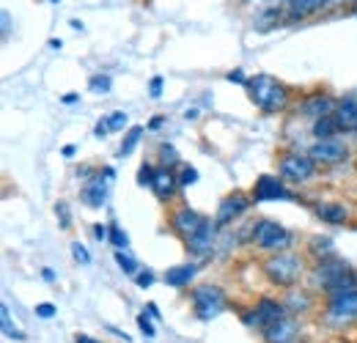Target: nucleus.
I'll list each match as a JSON object with an SVG mask.
<instances>
[{
	"instance_id": "1",
	"label": "nucleus",
	"mask_w": 357,
	"mask_h": 343,
	"mask_svg": "<svg viewBox=\"0 0 357 343\" xmlns=\"http://www.w3.org/2000/svg\"><path fill=\"white\" fill-rule=\"evenodd\" d=\"M245 88H248L250 102L264 113H278L289 102V88L283 86L280 80H275L272 75H256V77L248 80Z\"/></svg>"
},
{
	"instance_id": "2",
	"label": "nucleus",
	"mask_w": 357,
	"mask_h": 343,
	"mask_svg": "<svg viewBox=\"0 0 357 343\" xmlns=\"http://www.w3.org/2000/svg\"><path fill=\"white\" fill-rule=\"evenodd\" d=\"M316 280L327 289V294H341V291H349L357 289V275L349 269V264L338 261V258H319L316 264Z\"/></svg>"
},
{
	"instance_id": "3",
	"label": "nucleus",
	"mask_w": 357,
	"mask_h": 343,
	"mask_svg": "<svg viewBox=\"0 0 357 343\" xmlns=\"http://www.w3.org/2000/svg\"><path fill=\"white\" fill-rule=\"evenodd\" d=\"M264 272L278 286H294L303 275V258L294 256V253H275L264 261Z\"/></svg>"
},
{
	"instance_id": "4",
	"label": "nucleus",
	"mask_w": 357,
	"mask_h": 343,
	"mask_svg": "<svg viewBox=\"0 0 357 343\" xmlns=\"http://www.w3.org/2000/svg\"><path fill=\"white\" fill-rule=\"evenodd\" d=\"M253 245L259 250H272V253H283L291 245V234L275 222V220H259L253 225Z\"/></svg>"
},
{
	"instance_id": "5",
	"label": "nucleus",
	"mask_w": 357,
	"mask_h": 343,
	"mask_svg": "<svg viewBox=\"0 0 357 343\" xmlns=\"http://www.w3.org/2000/svg\"><path fill=\"white\" fill-rule=\"evenodd\" d=\"M192 305H195V316L198 319H204V321L215 319L218 313H223L225 307L223 289H218V286H198V289H192Z\"/></svg>"
},
{
	"instance_id": "6",
	"label": "nucleus",
	"mask_w": 357,
	"mask_h": 343,
	"mask_svg": "<svg viewBox=\"0 0 357 343\" xmlns=\"http://www.w3.org/2000/svg\"><path fill=\"white\" fill-rule=\"evenodd\" d=\"M316 173V162L311 154H300V151H289L280 157V176L289 181H308Z\"/></svg>"
},
{
	"instance_id": "7",
	"label": "nucleus",
	"mask_w": 357,
	"mask_h": 343,
	"mask_svg": "<svg viewBox=\"0 0 357 343\" xmlns=\"http://www.w3.org/2000/svg\"><path fill=\"white\" fill-rule=\"evenodd\" d=\"M327 316L330 321H355L357 319V289L349 291H341V294H333L330 305H327Z\"/></svg>"
},
{
	"instance_id": "8",
	"label": "nucleus",
	"mask_w": 357,
	"mask_h": 343,
	"mask_svg": "<svg viewBox=\"0 0 357 343\" xmlns=\"http://www.w3.org/2000/svg\"><path fill=\"white\" fill-rule=\"evenodd\" d=\"M283 316H286V305H280V302H275V300H261L256 307H253V313L245 316V321H248L250 327L267 330L269 324L280 321Z\"/></svg>"
},
{
	"instance_id": "9",
	"label": "nucleus",
	"mask_w": 357,
	"mask_h": 343,
	"mask_svg": "<svg viewBox=\"0 0 357 343\" xmlns=\"http://www.w3.org/2000/svg\"><path fill=\"white\" fill-rule=\"evenodd\" d=\"M308 154L313 157V162H316V165H338V162H344V160H347V154H349V151H347V146H344L341 140L330 137V140H316Z\"/></svg>"
},
{
	"instance_id": "10",
	"label": "nucleus",
	"mask_w": 357,
	"mask_h": 343,
	"mask_svg": "<svg viewBox=\"0 0 357 343\" xmlns=\"http://www.w3.org/2000/svg\"><path fill=\"white\" fill-rule=\"evenodd\" d=\"M218 222H212V220H204V225L184 242V247L192 253V256H209L212 250H215V239H218Z\"/></svg>"
},
{
	"instance_id": "11",
	"label": "nucleus",
	"mask_w": 357,
	"mask_h": 343,
	"mask_svg": "<svg viewBox=\"0 0 357 343\" xmlns=\"http://www.w3.org/2000/svg\"><path fill=\"white\" fill-rule=\"evenodd\" d=\"M253 201L256 204H264V201H294V195L283 187L280 178H275V176H259V181L253 187Z\"/></svg>"
},
{
	"instance_id": "12",
	"label": "nucleus",
	"mask_w": 357,
	"mask_h": 343,
	"mask_svg": "<svg viewBox=\"0 0 357 343\" xmlns=\"http://www.w3.org/2000/svg\"><path fill=\"white\" fill-rule=\"evenodd\" d=\"M201 225H204V217L198 215L195 209H190V206H178L176 212L171 215V231L176 234L178 239H184V242H187Z\"/></svg>"
},
{
	"instance_id": "13",
	"label": "nucleus",
	"mask_w": 357,
	"mask_h": 343,
	"mask_svg": "<svg viewBox=\"0 0 357 343\" xmlns=\"http://www.w3.org/2000/svg\"><path fill=\"white\" fill-rule=\"evenodd\" d=\"M335 107H338V99L335 96H330V93H311V96H305L303 99V105H300V113L305 116V119H324V116H333L335 113Z\"/></svg>"
},
{
	"instance_id": "14",
	"label": "nucleus",
	"mask_w": 357,
	"mask_h": 343,
	"mask_svg": "<svg viewBox=\"0 0 357 343\" xmlns=\"http://www.w3.org/2000/svg\"><path fill=\"white\" fill-rule=\"evenodd\" d=\"M253 201L245 195V192H231L225 201H220V209H218V217H215V222L220 225V228H225V225H231L236 217L242 215L248 206H250Z\"/></svg>"
},
{
	"instance_id": "15",
	"label": "nucleus",
	"mask_w": 357,
	"mask_h": 343,
	"mask_svg": "<svg viewBox=\"0 0 357 343\" xmlns=\"http://www.w3.org/2000/svg\"><path fill=\"white\" fill-rule=\"evenodd\" d=\"M335 121L338 129L344 132H357V91H349L347 96L338 99V107H335Z\"/></svg>"
},
{
	"instance_id": "16",
	"label": "nucleus",
	"mask_w": 357,
	"mask_h": 343,
	"mask_svg": "<svg viewBox=\"0 0 357 343\" xmlns=\"http://www.w3.org/2000/svg\"><path fill=\"white\" fill-rule=\"evenodd\" d=\"M105 201H107V178H102V176L89 178V184L83 187V204L91 209H99Z\"/></svg>"
},
{
	"instance_id": "17",
	"label": "nucleus",
	"mask_w": 357,
	"mask_h": 343,
	"mask_svg": "<svg viewBox=\"0 0 357 343\" xmlns=\"http://www.w3.org/2000/svg\"><path fill=\"white\" fill-rule=\"evenodd\" d=\"M294 335H297V327H294V321L291 319H280V321H275V324H269L267 330H264V341L267 343H294Z\"/></svg>"
},
{
	"instance_id": "18",
	"label": "nucleus",
	"mask_w": 357,
	"mask_h": 343,
	"mask_svg": "<svg viewBox=\"0 0 357 343\" xmlns=\"http://www.w3.org/2000/svg\"><path fill=\"white\" fill-rule=\"evenodd\" d=\"M176 187H178V178L171 173V168L157 171L154 181H151V190L157 192V198H160V201H171V198H174V192H176Z\"/></svg>"
},
{
	"instance_id": "19",
	"label": "nucleus",
	"mask_w": 357,
	"mask_h": 343,
	"mask_svg": "<svg viewBox=\"0 0 357 343\" xmlns=\"http://www.w3.org/2000/svg\"><path fill=\"white\" fill-rule=\"evenodd\" d=\"M313 212H316V217H319L321 222H330V225H344V222L349 220V212H347L341 204H333V201L316 204Z\"/></svg>"
},
{
	"instance_id": "20",
	"label": "nucleus",
	"mask_w": 357,
	"mask_h": 343,
	"mask_svg": "<svg viewBox=\"0 0 357 343\" xmlns=\"http://www.w3.org/2000/svg\"><path fill=\"white\" fill-rule=\"evenodd\" d=\"M195 272H198V266H195V264L171 266V269L165 272V283H168V286H174V289H184V286H190V280L195 277Z\"/></svg>"
},
{
	"instance_id": "21",
	"label": "nucleus",
	"mask_w": 357,
	"mask_h": 343,
	"mask_svg": "<svg viewBox=\"0 0 357 343\" xmlns=\"http://www.w3.org/2000/svg\"><path fill=\"white\" fill-rule=\"evenodd\" d=\"M335 132H338V121H335V116L316 119V124H313V135H316L319 140H330Z\"/></svg>"
},
{
	"instance_id": "22",
	"label": "nucleus",
	"mask_w": 357,
	"mask_h": 343,
	"mask_svg": "<svg viewBox=\"0 0 357 343\" xmlns=\"http://www.w3.org/2000/svg\"><path fill=\"white\" fill-rule=\"evenodd\" d=\"M311 253H313V256L330 258L333 253H335V247H333V242H330L327 236H313V239H311Z\"/></svg>"
},
{
	"instance_id": "23",
	"label": "nucleus",
	"mask_w": 357,
	"mask_h": 343,
	"mask_svg": "<svg viewBox=\"0 0 357 343\" xmlns=\"http://www.w3.org/2000/svg\"><path fill=\"white\" fill-rule=\"evenodd\" d=\"M140 137H143V127H132L130 132H127V137H124V143H121V157H127V154H132L135 146L140 143Z\"/></svg>"
},
{
	"instance_id": "24",
	"label": "nucleus",
	"mask_w": 357,
	"mask_h": 343,
	"mask_svg": "<svg viewBox=\"0 0 357 343\" xmlns=\"http://www.w3.org/2000/svg\"><path fill=\"white\" fill-rule=\"evenodd\" d=\"M89 88L93 93H110V88H113V80H110V75H93L91 77Z\"/></svg>"
},
{
	"instance_id": "25",
	"label": "nucleus",
	"mask_w": 357,
	"mask_h": 343,
	"mask_svg": "<svg viewBox=\"0 0 357 343\" xmlns=\"http://www.w3.org/2000/svg\"><path fill=\"white\" fill-rule=\"evenodd\" d=\"M110 245H116V250H127V245H130V239H127V234L116 225V222H110Z\"/></svg>"
},
{
	"instance_id": "26",
	"label": "nucleus",
	"mask_w": 357,
	"mask_h": 343,
	"mask_svg": "<svg viewBox=\"0 0 357 343\" xmlns=\"http://www.w3.org/2000/svg\"><path fill=\"white\" fill-rule=\"evenodd\" d=\"M0 316H3V333H6L8 338H14V341H22V338H25V333H20V330L11 324V319H8V307H6V305L0 307Z\"/></svg>"
},
{
	"instance_id": "27",
	"label": "nucleus",
	"mask_w": 357,
	"mask_h": 343,
	"mask_svg": "<svg viewBox=\"0 0 357 343\" xmlns=\"http://www.w3.org/2000/svg\"><path fill=\"white\" fill-rule=\"evenodd\" d=\"M116 264L121 266V272H127V275H137V261L132 256H127L124 250H116Z\"/></svg>"
},
{
	"instance_id": "28",
	"label": "nucleus",
	"mask_w": 357,
	"mask_h": 343,
	"mask_svg": "<svg viewBox=\"0 0 357 343\" xmlns=\"http://www.w3.org/2000/svg\"><path fill=\"white\" fill-rule=\"evenodd\" d=\"M160 154H162V165L165 168H174L178 162V154L174 146H168V143H162V148H160Z\"/></svg>"
},
{
	"instance_id": "29",
	"label": "nucleus",
	"mask_w": 357,
	"mask_h": 343,
	"mask_svg": "<svg viewBox=\"0 0 357 343\" xmlns=\"http://www.w3.org/2000/svg\"><path fill=\"white\" fill-rule=\"evenodd\" d=\"M154 176H157V171H154L151 165H143V168L137 171V184H140V187H151Z\"/></svg>"
},
{
	"instance_id": "30",
	"label": "nucleus",
	"mask_w": 357,
	"mask_h": 343,
	"mask_svg": "<svg viewBox=\"0 0 357 343\" xmlns=\"http://www.w3.org/2000/svg\"><path fill=\"white\" fill-rule=\"evenodd\" d=\"M107 121H110V129H113V132H119V129L127 127V113H110Z\"/></svg>"
},
{
	"instance_id": "31",
	"label": "nucleus",
	"mask_w": 357,
	"mask_h": 343,
	"mask_svg": "<svg viewBox=\"0 0 357 343\" xmlns=\"http://www.w3.org/2000/svg\"><path fill=\"white\" fill-rule=\"evenodd\" d=\"M137 327L143 330V335H146V338H154V335H157V333H154V324L146 319V313H140V316H137Z\"/></svg>"
},
{
	"instance_id": "32",
	"label": "nucleus",
	"mask_w": 357,
	"mask_h": 343,
	"mask_svg": "<svg viewBox=\"0 0 357 343\" xmlns=\"http://www.w3.org/2000/svg\"><path fill=\"white\" fill-rule=\"evenodd\" d=\"M72 256L77 258L80 264H91V253L80 245V242H75V245H72Z\"/></svg>"
},
{
	"instance_id": "33",
	"label": "nucleus",
	"mask_w": 357,
	"mask_h": 343,
	"mask_svg": "<svg viewBox=\"0 0 357 343\" xmlns=\"http://www.w3.org/2000/svg\"><path fill=\"white\" fill-rule=\"evenodd\" d=\"M195 181H198V171H195V168H184V171H181V178H178L181 187H190V184H195Z\"/></svg>"
},
{
	"instance_id": "34",
	"label": "nucleus",
	"mask_w": 357,
	"mask_h": 343,
	"mask_svg": "<svg viewBox=\"0 0 357 343\" xmlns=\"http://www.w3.org/2000/svg\"><path fill=\"white\" fill-rule=\"evenodd\" d=\"M55 215H61V225H63V228H69V225H72V217H69V206H66L63 201H61V204L55 206Z\"/></svg>"
},
{
	"instance_id": "35",
	"label": "nucleus",
	"mask_w": 357,
	"mask_h": 343,
	"mask_svg": "<svg viewBox=\"0 0 357 343\" xmlns=\"http://www.w3.org/2000/svg\"><path fill=\"white\" fill-rule=\"evenodd\" d=\"M36 316H42V319H52V316H55V305H50V302L36 305Z\"/></svg>"
},
{
	"instance_id": "36",
	"label": "nucleus",
	"mask_w": 357,
	"mask_h": 343,
	"mask_svg": "<svg viewBox=\"0 0 357 343\" xmlns=\"http://www.w3.org/2000/svg\"><path fill=\"white\" fill-rule=\"evenodd\" d=\"M135 277H137V286H140V289H149V286L154 283V275H151V272H137Z\"/></svg>"
},
{
	"instance_id": "37",
	"label": "nucleus",
	"mask_w": 357,
	"mask_h": 343,
	"mask_svg": "<svg viewBox=\"0 0 357 343\" xmlns=\"http://www.w3.org/2000/svg\"><path fill=\"white\" fill-rule=\"evenodd\" d=\"M228 80H231V83H242V86H248V77H245V72H242V69L228 72Z\"/></svg>"
},
{
	"instance_id": "38",
	"label": "nucleus",
	"mask_w": 357,
	"mask_h": 343,
	"mask_svg": "<svg viewBox=\"0 0 357 343\" xmlns=\"http://www.w3.org/2000/svg\"><path fill=\"white\" fill-rule=\"evenodd\" d=\"M162 96V77H154L151 80V99H160Z\"/></svg>"
},
{
	"instance_id": "39",
	"label": "nucleus",
	"mask_w": 357,
	"mask_h": 343,
	"mask_svg": "<svg viewBox=\"0 0 357 343\" xmlns=\"http://www.w3.org/2000/svg\"><path fill=\"white\" fill-rule=\"evenodd\" d=\"M107 132H110V121H107V119H102V121L96 124V129H93V135H96V137H105Z\"/></svg>"
},
{
	"instance_id": "40",
	"label": "nucleus",
	"mask_w": 357,
	"mask_h": 343,
	"mask_svg": "<svg viewBox=\"0 0 357 343\" xmlns=\"http://www.w3.org/2000/svg\"><path fill=\"white\" fill-rule=\"evenodd\" d=\"M289 305H300V307H308V297H303V294H297V291H291V300H289Z\"/></svg>"
},
{
	"instance_id": "41",
	"label": "nucleus",
	"mask_w": 357,
	"mask_h": 343,
	"mask_svg": "<svg viewBox=\"0 0 357 343\" xmlns=\"http://www.w3.org/2000/svg\"><path fill=\"white\" fill-rule=\"evenodd\" d=\"M300 3H303V0H280V6H283V11H286V17H289Z\"/></svg>"
},
{
	"instance_id": "42",
	"label": "nucleus",
	"mask_w": 357,
	"mask_h": 343,
	"mask_svg": "<svg viewBox=\"0 0 357 343\" xmlns=\"http://www.w3.org/2000/svg\"><path fill=\"white\" fill-rule=\"evenodd\" d=\"M93 236H96V239H107V236H110V228H105V225H93Z\"/></svg>"
},
{
	"instance_id": "43",
	"label": "nucleus",
	"mask_w": 357,
	"mask_h": 343,
	"mask_svg": "<svg viewBox=\"0 0 357 343\" xmlns=\"http://www.w3.org/2000/svg\"><path fill=\"white\" fill-rule=\"evenodd\" d=\"M8 25H11V17L8 11H3V36H8Z\"/></svg>"
},
{
	"instance_id": "44",
	"label": "nucleus",
	"mask_w": 357,
	"mask_h": 343,
	"mask_svg": "<svg viewBox=\"0 0 357 343\" xmlns=\"http://www.w3.org/2000/svg\"><path fill=\"white\" fill-rule=\"evenodd\" d=\"M146 310H149V316H154V319H157V316H160V310H157V305H154V302H151V305H149V307H146Z\"/></svg>"
},
{
	"instance_id": "45",
	"label": "nucleus",
	"mask_w": 357,
	"mask_h": 343,
	"mask_svg": "<svg viewBox=\"0 0 357 343\" xmlns=\"http://www.w3.org/2000/svg\"><path fill=\"white\" fill-rule=\"evenodd\" d=\"M75 151H77V148H75V146H63V157H72V154H75Z\"/></svg>"
},
{
	"instance_id": "46",
	"label": "nucleus",
	"mask_w": 357,
	"mask_h": 343,
	"mask_svg": "<svg viewBox=\"0 0 357 343\" xmlns=\"http://www.w3.org/2000/svg\"><path fill=\"white\" fill-rule=\"evenodd\" d=\"M77 343H99V341H93L89 335H77Z\"/></svg>"
},
{
	"instance_id": "47",
	"label": "nucleus",
	"mask_w": 357,
	"mask_h": 343,
	"mask_svg": "<svg viewBox=\"0 0 357 343\" xmlns=\"http://www.w3.org/2000/svg\"><path fill=\"white\" fill-rule=\"evenodd\" d=\"M69 25H72V28H75V31H83V22H80V20H72V22H69Z\"/></svg>"
},
{
	"instance_id": "48",
	"label": "nucleus",
	"mask_w": 357,
	"mask_h": 343,
	"mask_svg": "<svg viewBox=\"0 0 357 343\" xmlns=\"http://www.w3.org/2000/svg\"><path fill=\"white\" fill-rule=\"evenodd\" d=\"M63 102H66V105H72V102H77V93H69V96H63Z\"/></svg>"
},
{
	"instance_id": "49",
	"label": "nucleus",
	"mask_w": 357,
	"mask_h": 343,
	"mask_svg": "<svg viewBox=\"0 0 357 343\" xmlns=\"http://www.w3.org/2000/svg\"><path fill=\"white\" fill-rule=\"evenodd\" d=\"M50 47L52 49H61V39H50Z\"/></svg>"
},
{
	"instance_id": "50",
	"label": "nucleus",
	"mask_w": 357,
	"mask_h": 343,
	"mask_svg": "<svg viewBox=\"0 0 357 343\" xmlns=\"http://www.w3.org/2000/svg\"><path fill=\"white\" fill-rule=\"evenodd\" d=\"M333 6H344V0H330V6H327V8H333Z\"/></svg>"
},
{
	"instance_id": "51",
	"label": "nucleus",
	"mask_w": 357,
	"mask_h": 343,
	"mask_svg": "<svg viewBox=\"0 0 357 343\" xmlns=\"http://www.w3.org/2000/svg\"><path fill=\"white\" fill-rule=\"evenodd\" d=\"M239 3H245V6H248V3H256V0H239Z\"/></svg>"
},
{
	"instance_id": "52",
	"label": "nucleus",
	"mask_w": 357,
	"mask_h": 343,
	"mask_svg": "<svg viewBox=\"0 0 357 343\" xmlns=\"http://www.w3.org/2000/svg\"><path fill=\"white\" fill-rule=\"evenodd\" d=\"M355 11H357V0H355Z\"/></svg>"
},
{
	"instance_id": "53",
	"label": "nucleus",
	"mask_w": 357,
	"mask_h": 343,
	"mask_svg": "<svg viewBox=\"0 0 357 343\" xmlns=\"http://www.w3.org/2000/svg\"><path fill=\"white\" fill-rule=\"evenodd\" d=\"M52 3H58V0H52Z\"/></svg>"
}]
</instances>
